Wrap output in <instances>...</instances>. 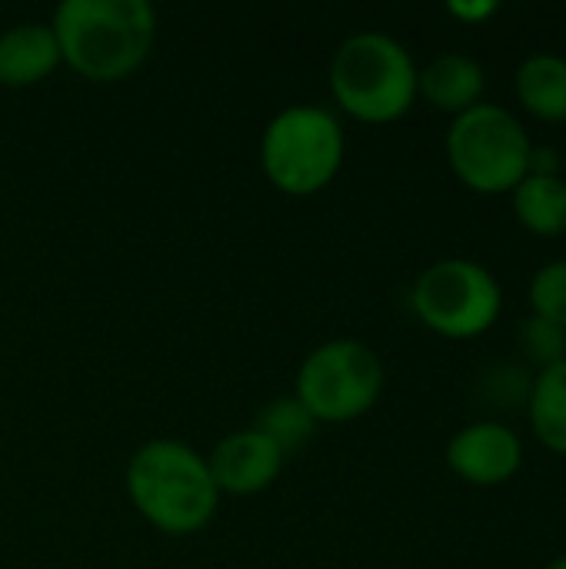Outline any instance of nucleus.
<instances>
[{"instance_id": "20", "label": "nucleus", "mask_w": 566, "mask_h": 569, "mask_svg": "<svg viewBox=\"0 0 566 569\" xmlns=\"http://www.w3.org/2000/svg\"><path fill=\"white\" fill-rule=\"evenodd\" d=\"M547 569H566V553L564 557H557V560H554V563H550Z\"/></svg>"}, {"instance_id": "11", "label": "nucleus", "mask_w": 566, "mask_h": 569, "mask_svg": "<svg viewBox=\"0 0 566 569\" xmlns=\"http://www.w3.org/2000/svg\"><path fill=\"white\" fill-rule=\"evenodd\" d=\"M484 87H487L484 67L470 53H460V50L440 53L427 67L417 70V97H424L430 107L450 117H460L464 110L477 107L484 97Z\"/></svg>"}, {"instance_id": "5", "label": "nucleus", "mask_w": 566, "mask_h": 569, "mask_svg": "<svg viewBox=\"0 0 566 569\" xmlns=\"http://www.w3.org/2000/svg\"><path fill=\"white\" fill-rule=\"evenodd\" d=\"M534 143L524 123L497 103H477L454 117L447 130V160L457 180L474 193H514L530 173Z\"/></svg>"}, {"instance_id": "13", "label": "nucleus", "mask_w": 566, "mask_h": 569, "mask_svg": "<svg viewBox=\"0 0 566 569\" xmlns=\"http://www.w3.org/2000/svg\"><path fill=\"white\" fill-rule=\"evenodd\" d=\"M514 217L534 237L566 233V177L564 173H527L514 193Z\"/></svg>"}, {"instance_id": "1", "label": "nucleus", "mask_w": 566, "mask_h": 569, "mask_svg": "<svg viewBox=\"0 0 566 569\" xmlns=\"http://www.w3.org/2000/svg\"><path fill=\"white\" fill-rule=\"evenodd\" d=\"M123 487L133 510L167 537L200 533L220 507L207 453L173 437H157L137 447L127 460Z\"/></svg>"}, {"instance_id": "3", "label": "nucleus", "mask_w": 566, "mask_h": 569, "mask_svg": "<svg viewBox=\"0 0 566 569\" xmlns=\"http://www.w3.org/2000/svg\"><path fill=\"white\" fill-rule=\"evenodd\" d=\"M330 93L360 123H394L417 100L414 53L384 30L350 33L334 50Z\"/></svg>"}, {"instance_id": "16", "label": "nucleus", "mask_w": 566, "mask_h": 569, "mask_svg": "<svg viewBox=\"0 0 566 569\" xmlns=\"http://www.w3.org/2000/svg\"><path fill=\"white\" fill-rule=\"evenodd\" d=\"M530 310L566 330V257L544 263L530 280Z\"/></svg>"}, {"instance_id": "6", "label": "nucleus", "mask_w": 566, "mask_h": 569, "mask_svg": "<svg viewBox=\"0 0 566 569\" xmlns=\"http://www.w3.org/2000/svg\"><path fill=\"white\" fill-rule=\"evenodd\" d=\"M410 307L417 320L437 337L474 340L500 320L504 287L484 263L467 257H444L417 277Z\"/></svg>"}, {"instance_id": "9", "label": "nucleus", "mask_w": 566, "mask_h": 569, "mask_svg": "<svg viewBox=\"0 0 566 569\" xmlns=\"http://www.w3.org/2000/svg\"><path fill=\"white\" fill-rule=\"evenodd\" d=\"M284 460L287 457L254 427L227 433L207 453L217 490L234 493V497H254V493L267 490L280 477Z\"/></svg>"}, {"instance_id": "19", "label": "nucleus", "mask_w": 566, "mask_h": 569, "mask_svg": "<svg viewBox=\"0 0 566 569\" xmlns=\"http://www.w3.org/2000/svg\"><path fill=\"white\" fill-rule=\"evenodd\" d=\"M530 173H560V153L550 147H534L530 153Z\"/></svg>"}, {"instance_id": "10", "label": "nucleus", "mask_w": 566, "mask_h": 569, "mask_svg": "<svg viewBox=\"0 0 566 569\" xmlns=\"http://www.w3.org/2000/svg\"><path fill=\"white\" fill-rule=\"evenodd\" d=\"M60 47L53 27L43 20H20L0 33V83L3 87H33L57 70Z\"/></svg>"}, {"instance_id": "17", "label": "nucleus", "mask_w": 566, "mask_h": 569, "mask_svg": "<svg viewBox=\"0 0 566 569\" xmlns=\"http://www.w3.org/2000/svg\"><path fill=\"white\" fill-rule=\"evenodd\" d=\"M524 347L540 363V370L554 367V363L566 360V330L557 327V323H550V320L530 317L524 323Z\"/></svg>"}, {"instance_id": "14", "label": "nucleus", "mask_w": 566, "mask_h": 569, "mask_svg": "<svg viewBox=\"0 0 566 569\" xmlns=\"http://www.w3.org/2000/svg\"><path fill=\"white\" fill-rule=\"evenodd\" d=\"M524 407L537 443L557 457H566V360L537 370Z\"/></svg>"}, {"instance_id": "18", "label": "nucleus", "mask_w": 566, "mask_h": 569, "mask_svg": "<svg viewBox=\"0 0 566 569\" xmlns=\"http://www.w3.org/2000/svg\"><path fill=\"white\" fill-rule=\"evenodd\" d=\"M447 10H450L454 17L467 20V23H480V20H487V17L497 13V3H450Z\"/></svg>"}, {"instance_id": "15", "label": "nucleus", "mask_w": 566, "mask_h": 569, "mask_svg": "<svg viewBox=\"0 0 566 569\" xmlns=\"http://www.w3.org/2000/svg\"><path fill=\"white\" fill-rule=\"evenodd\" d=\"M317 427H320L317 417H314L294 393H290V397L270 400V403L257 413V420H254V430L264 433L284 457L304 450V447L314 440Z\"/></svg>"}, {"instance_id": "7", "label": "nucleus", "mask_w": 566, "mask_h": 569, "mask_svg": "<svg viewBox=\"0 0 566 569\" xmlns=\"http://www.w3.org/2000/svg\"><path fill=\"white\" fill-rule=\"evenodd\" d=\"M384 393V363L374 347L354 337L324 340L300 370L294 397L317 417V423H347L374 410Z\"/></svg>"}, {"instance_id": "2", "label": "nucleus", "mask_w": 566, "mask_h": 569, "mask_svg": "<svg viewBox=\"0 0 566 569\" xmlns=\"http://www.w3.org/2000/svg\"><path fill=\"white\" fill-rule=\"evenodd\" d=\"M50 27L70 70L93 83H113L150 57L157 10L150 0H63Z\"/></svg>"}, {"instance_id": "4", "label": "nucleus", "mask_w": 566, "mask_h": 569, "mask_svg": "<svg viewBox=\"0 0 566 569\" xmlns=\"http://www.w3.org/2000/svg\"><path fill=\"white\" fill-rule=\"evenodd\" d=\"M344 123L320 103L277 110L260 133V170L287 197H314L330 187L344 167Z\"/></svg>"}, {"instance_id": "12", "label": "nucleus", "mask_w": 566, "mask_h": 569, "mask_svg": "<svg viewBox=\"0 0 566 569\" xmlns=\"http://www.w3.org/2000/svg\"><path fill=\"white\" fill-rule=\"evenodd\" d=\"M514 90L524 110L544 123L566 120V57L560 53H530L517 73Z\"/></svg>"}, {"instance_id": "8", "label": "nucleus", "mask_w": 566, "mask_h": 569, "mask_svg": "<svg viewBox=\"0 0 566 569\" xmlns=\"http://www.w3.org/2000/svg\"><path fill=\"white\" fill-rule=\"evenodd\" d=\"M447 467L470 487H504L524 467V443L510 427L477 420L447 443Z\"/></svg>"}]
</instances>
